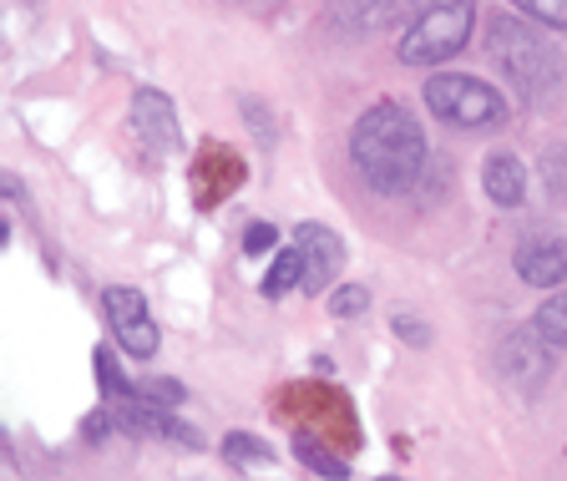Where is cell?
Returning a JSON list of instances; mask_svg holds the SVG:
<instances>
[{"label":"cell","instance_id":"obj_8","mask_svg":"<svg viewBox=\"0 0 567 481\" xmlns=\"http://www.w3.org/2000/svg\"><path fill=\"white\" fill-rule=\"evenodd\" d=\"M517 274L537 289L567 284V238L563 234H527L517 244Z\"/></svg>","mask_w":567,"mask_h":481},{"label":"cell","instance_id":"obj_13","mask_svg":"<svg viewBox=\"0 0 567 481\" xmlns=\"http://www.w3.org/2000/svg\"><path fill=\"white\" fill-rule=\"evenodd\" d=\"M532 325L543 329L547 345H567V289L557 294V299H547V305L537 309V319H532Z\"/></svg>","mask_w":567,"mask_h":481},{"label":"cell","instance_id":"obj_4","mask_svg":"<svg viewBox=\"0 0 567 481\" xmlns=\"http://www.w3.org/2000/svg\"><path fill=\"white\" fill-rule=\"evenodd\" d=\"M425 106H431L441 122L466 127V132L502 127V122H507L502 92L486 86L482 76H431V82H425Z\"/></svg>","mask_w":567,"mask_h":481},{"label":"cell","instance_id":"obj_10","mask_svg":"<svg viewBox=\"0 0 567 481\" xmlns=\"http://www.w3.org/2000/svg\"><path fill=\"white\" fill-rule=\"evenodd\" d=\"M405 11H411V0H334L330 21L340 25L344 35H375L401 21Z\"/></svg>","mask_w":567,"mask_h":481},{"label":"cell","instance_id":"obj_18","mask_svg":"<svg viewBox=\"0 0 567 481\" xmlns=\"http://www.w3.org/2000/svg\"><path fill=\"white\" fill-rule=\"evenodd\" d=\"M395 329H401V335H405V340H411V345H425V329H421V325H411V319H405V315L395 319Z\"/></svg>","mask_w":567,"mask_h":481},{"label":"cell","instance_id":"obj_5","mask_svg":"<svg viewBox=\"0 0 567 481\" xmlns=\"http://www.w3.org/2000/svg\"><path fill=\"white\" fill-rule=\"evenodd\" d=\"M102 309H106V325H112L117 345L132 355V360H147V355H157V325H153V315H147V299H142L137 289H127V284H112V289L102 294Z\"/></svg>","mask_w":567,"mask_h":481},{"label":"cell","instance_id":"obj_2","mask_svg":"<svg viewBox=\"0 0 567 481\" xmlns=\"http://www.w3.org/2000/svg\"><path fill=\"white\" fill-rule=\"evenodd\" d=\"M486 51H492L496 71L507 76V86H517V96L537 112L563 102V86H567V61L553 41L532 31L527 21L517 16H496L486 25Z\"/></svg>","mask_w":567,"mask_h":481},{"label":"cell","instance_id":"obj_14","mask_svg":"<svg viewBox=\"0 0 567 481\" xmlns=\"http://www.w3.org/2000/svg\"><path fill=\"white\" fill-rule=\"evenodd\" d=\"M224 457L234 461V467H254V461H269V451H264V441H254V436H228L224 441Z\"/></svg>","mask_w":567,"mask_h":481},{"label":"cell","instance_id":"obj_1","mask_svg":"<svg viewBox=\"0 0 567 481\" xmlns=\"http://www.w3.org/2000/svg\"><path fill=\"white\" fill-rule=\"evenodd\" d=\"M350 157L375 193H411L425 173V132L401 102H375L350 132Z\"/></svg>","mask_w":567,"mask_h":481},{"label":"cell","instance_id":"obj_15","mask_svg":"<svg viewBox=\"0 0 567 481\" xmlns=\"http://www.w3.org/2000/svg\"><path fill=\"white\" fill-rule=\"evenodd\" d=\"M512 6H522L527 16H537L543 25H557V31L567 25V0H512Z\"/></svg>","mask_w":567,"mask_h":481},{"label":"cell","instance_id":"obj_3","mask_svg":"<svg viewBox=\"0 0 567 481\" xmlns=\"http://www.w3.org/2000/svg\"><path fill=\"white\" fill-rule=\"evenodd\" d=\"M476 25L472 0H431L415 11V21L401 35V61L405 66H436V61L456 57L466 47V35Z\"/></svg>","mask_w":567,"mask_h":481},{"label":"cell","instance_id":"obj_11","mask_svg":"<svg viewBox=\"0 0 567 481\" xmlns=\"http://www.w3.org/2000/svg\"><path fill=\"white\" fill-rule=\"evenodd\" d=\"M482 183H486V193H492L496 208H517L522 193H527V173H522V163L512 153H492V157H486Z\"/></svg>","mask_w":567,"mask_h":481},{"label":"cell","instance_id":"obj_16","mask_svg":"<svg viewBox=\"0 0 567 481\" xmlns=\"http://www.w3.org/2000/svg\"><path fill=\"white\" fill-rule=\"evenodd\" d=\"M365 299H370V294L360 289V284H344V289L334 294V315H360V309H365Z\"/></svg>","mask_w":567,"mask_h":481},{"label":"cell","instance_id":"obj_12","mask_svg":"<svg viewBox=\"0 0 567 481\" xmlns=\"http://www.w3.org/2000/svg\"><path fill=\"white\" fill-rule=\"evenodd\" d=\"M299 284H305V258H299V244H289L279 254V264L269 269V279H264V294H269V299H279V294L299 289Z\"/></svg>","mask_w":567,"mask_h":481},{"label":"cell","instance_id":"obj_9","mask_svg":"<svg viewBox=\"0 0 567 481\" xmlns=\"http://www.w3.org/2000/svg\"><path fill=\"white\" fill-rule=\"evenodd\" d=\"M295 244H299V258H305V284L299 289H324V284L340 274V264H344V244L330 234V228H319V224H305V228H295Z\"/></svg>","mask_w":567,"mask_h":481},{"label":"cell","instance_id":"obj_7","mask_svg":"<svg viewBox=\"0 0 567 481\" xmlns=\"http://www.w3.org/2000/svg\"><path fill=\"white\" fill-rule=\"evenodd\" d=\"M132 127H137V137L147 142L153 153H173L177 147L173 96L157 92V86H137V92H132Z\"/></svg>","mask_w":567,"mask_h":481},{"label":"cell","instance_id":"obj_6","mask_svg":"<svg viewBox=\"0 0 567 481\" xmlns=\"http://www.w3.org/2000/svg\"><path fill=\"white\" fill-rule=\"evenodd\" d=\"M496 370H502V380H512V386L532 390L547 380V345H543V329H517V335H507L502 340V350H496Z\"/></svg>","mask_w":567,"mask_h":481},{"label":"cell","instance_id":"obj_17","mask_svg":"<svg viewBox=\"0 0 567 481\" xmlns=\"http://www.w3.org/2000/svg\"><path fill=\"white\" fill-rule=\"evenodd\" d=\"M269 244H274V228H269V224H254V228L244 234V248H248V254H264Z\"/></svg>","mask_w":567,"mask_h":481}]
</instances>
